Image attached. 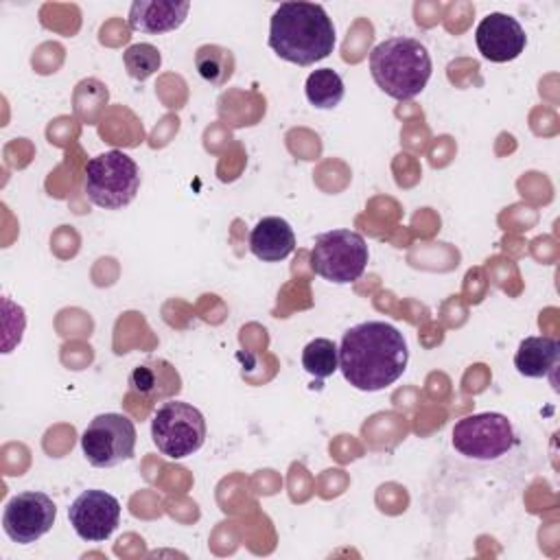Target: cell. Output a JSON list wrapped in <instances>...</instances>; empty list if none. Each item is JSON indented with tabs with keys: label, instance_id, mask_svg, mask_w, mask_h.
<instances>
[{
	"label": "cell",
	"instance_id": "cell-18",
	"mask_svg": "<svg viewBox=\"0 0 560 560\" xmlns=\"http://www.w3.org/2000/svg\"><path fill=\"white\" fill-rule=\"evenodd\" d=\"M302 368L315 378H328L339 370V348L326 337L308 341L302 350Z\"/></svg>",
	"mask_w": 560,
	"mask_h": 560
},
{
	"label": "cell",
	"instance_id": "cell-6",
	"mask_svg": "<svg viewBox=\"0 0 560 560\" xmlns=\"http://www.w3.org/2000/svg\"><path fill=\"white\" fill-rule=\"evenodd\" d=\"M151 440L162 455L171 459H184L203 446L206 418L197 407L188 402H162L151 420Z\"/></svg>",
	"mask_w": 560,
	"mask_h": 560
},
{
	"label": "cell",
	"instance_id": "cell-9",
	"mask_svg": "<svg viewBox=\"0 0 560 560\" xmlns=\"http://www.w3.org/2000/svg\"><path fill=\"white\" fill-rule=\"evenodd\" d=\"M55 518L57 508L52 499L44 492L28 490L7 501L2 512V529L13 542L28 545L39 540L46 532H50Z\"/></svg>",
	"mask_w": 560,
	"mask_h": 560
},
{
	"label": "cell",
	"instance_id": "cell-3",
	"mask_svg": "<svg viewBox=\"0 0 560 560\" xmlns=\"http://www.w3.org/2000/svg\"><path fill=\"white\" fill-rule=\"evenodd\" d=\"M431 55L413 37L396 35L376 44L370 52L374 83L392 98L407 101L418 96L431 79Z\"/></svg>",
	"mask_w": 560,
	"mask_h": 560
},
{
	"label": "cell",
	"instance_id": "cell-2",
	"mask_svg": "<svg viewBox=\"0 0 560 560\" xmlns=\"http://www.w3.org/2000/svg\"><path fill=\"white\" fill-rule=\"evenodd\" d=\"M269 48L284 61L311 66L335 48V24L315 2H282L269 22Z\"/></svg>",
	"mask_w": 560,
	"mask_h": 560
},
{
	"label": "cell",
	"instance_id": "cell-1",
	"mask_svg": "<svg viewBox=\"0 0 560 560\" xmlns=\"http://www.w3.org/2000/svg\"><path fill=\"white\" fill-rule=\"evenodd\" d=\"M409 361L402 332L387 322H361L348 328L339 346V370L361 392H381L396 383Z\"/></svg>",
	"mask_w": 560,
	"mask_h": 560
},
{
	"label": "cell",
	"instance_id": "cell-4",
	"mask_svg": "<svg viewBox=\"0 0 560 560\" xmlns=\"http://www.w3.org/2000/svg\"><path fill=\"white\" fill-rule=\"evenodd\" d=\"M83 188L88 199L105 210H118L133 201L140 188V168L127 153L112 149L88 160Z\"/></svg>",
	"mask_w": 560,
	"mask_h": 560
},
{
	"label": "cell",
	"instance_id": "cell-16",
	"mask_svg": "<svg viewBox=\"0 0 560 560\" xmlns=\"http://www.w3.org/2000/svg\"><path fill=\"white\" fill-rule=\"evenodd\" d=\"M195 68L206 83L221 88L234 74V55L219 44H203L195 52Z\"/></svg>",
	"mask_w": 560,
	"mask_h": 560
},
{
	"label": "cell",
	"instance_id": "cell-10",
	"mask_svg": "<svg viewBox=\"0 0 560 560\" xmlns=\"http://www.w3.org/2000/svg\"><path fill=\"white\" fill-rule=\"evenodd\" d=\"M68 518L81 540L103 542L120 523V503L105 490H83L70 503Z\"/></svg>",
	"mask_w": 560,
	"mask_h": 560
},
{
	"label": "cell",
	"instance_id": "cell-17",
	"mask_svg": "<svg viewBox=\"0 0 560 560\" xmlns=\"http://www.w3.org/2000/svg\"><path fill=\"white\" fill-rule=\"evenodd\" d=\"M304 92L313 107L332 109L343 98V81L332 68H319L306 77Z\"/></svg>",
	"mask_w": 560,
	"mask_h": 560
},
{
	"label": "cell",
	"instance_id": "cell-11",
	"mask_svg": "<svg viewBox=\"0 0 560 560\" xmlns=\"http://www.w3.org/2000/svg\"><path fill=\"white\" fill-rule=\"evenodd\" d=\"M475 42L479 52L494 61L505 63L516 59L527 44V35L516 18L508 13H488L475 28Z\"/></svg>",
	"mask_w": 560,
	"mask_h": 560
},
{
	"label": "cell",
	"instance_id": "cell-15",
	"mask_svg": "<svg viewBox=\"0 0 560 560\" xmlns=\"http://www.w3.org/2000/svg\"><path fill=\"white\" fill-rule=\"evenodd\" d=\"M560 361V343L553 337H525L514 354V368L527 378L551 376Z\"/></svg>",
	"mask_w": 560,
	"mask_h": 560
},
{
	"label": "cell",
	"instance_id": "cell-8",
	"mask_svg": "<svg viewBox=\"0 0 560 560\" xmlns=\"http://www.w3.org/2000/svg\"><path fill=\"white\" fill-rule=\"evenodd\" d=\"M81 448L94 468H114L133 457L136 427L122 413H101L85 427Z\"/></svg>",
	"mask_w": 560,
	"mask_h": 560
},
{
	"label": "cell",
	"instance_id": "cell-12",
	"mask_svg": "<svg viewBox=\"0 0 560 560\" xmlns=\"http://www.w3.org/2000/svg\"><path fill=\"white\" fill-rule=\"evenodd\" d=\"M190 2L175 0H136L129 7V26L140 33L160 35L175 31L188 18Z\"/></svg>",
	"mask_w": 560,
	"mask_h": 560
},
{
	"label": "cell",
	"instance_id": "cell-7",
	"mask_svg": "<svg viewBox=\"0 0 560 560\" xmlns=\"http://www.w3.org/2000/svg\"><path fill=\"white\" fill-rule=\"evenodd\" d=\"M451 442L464 457L490 462L503 457L516 444V435L508 416L481 411L457 420L451 431Z\"/></svg>",
	"mask_w": 560,
	"mask_h": 560
},
{
	"label": "cell",
	"instance_id": "cell-5",
	"mask_svg": "<svg viewBox=\"0 0 560 560\" xmlns=\"http://www.w3.org/2000/svg\"><path fill=\"white\" fill-rule=\"evenodd\" d=\"M370 252L368 243L359 232L330 230L315 236L311 249V269L335 284H348L363 276Z\"/></svg>",
	"mask_w": 560,
	"mask_h": 560
},
{
	"label": "cell",
	"instance_id": "cell-14",
	"mask_svg": "<svg viewBox=\"0 0 560 560\" xmlns=\"http://www.w3.org/2000/svg\"><path fill=\"white\" fill-rule=\"evenodd\" d=\"M129 387L147 400H166L182 389V378L168 361L149 359L131 370Z\"/></svg>",
	"mask_w": 560,
	"mask_h": 560
},
{
	"label": "cell",
	"instance_id": "cell-13",
	"mask_svg": "<svg viewBox=\"0 0 560 560\" xmlns=\"http://www.w3.org/2000/svg\"><path fill=\"white\" fill-rule=\"evenodd\" d=\"M295 249V234L282 217H262L249 234V252L262 262L284 260Z\"/></svg>",
	"mask_w": 560,
	"mask_h": 560
},
{
	"label": "cell",
	"instance_id": "cell-19",
	"mask_svg": "<svg viewBox=\"0 0 560 560\" xmlns=\"http://www.w3.org/2000/svg\"><path fill=\"white\" fill-rule=\"evenodd\" d=\"M122 63L127 68V74L136 81H147L151 74H155L162 66V55L153 44H131L122 52Z\"/></svg>",
	"mask_w": 560,
	"mask_h": 560
}]
</instances>
